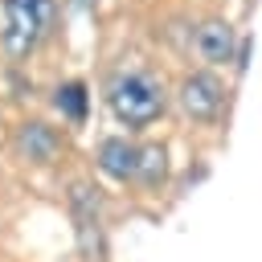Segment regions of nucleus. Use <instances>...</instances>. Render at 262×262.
<instances>
[{"mask_svg": "<svg viewBox=\"0 0 262 262\" xmlns=\"http://www.w3.org/2000/svg\"><path fill=\"white\" fill-rule=\"evenodd\" d=\"M176 102L192 123H217L221 106H225V86L209 74V70H192L180 78L176 86Z\"/></svg>", "mask_w": 262, "mask_h": 262, "instance_id": "7ed1b4c3", "label": "nucleus"}, {"mask_svg": "<svg viewBox=\"0 0 262 262\" xmlns=\"http://www.w3.org/2000/svg\"><path fill=\"white\" fill-rule=\"evenodd\" d=\"M16 151L25 160H33V164H53L57 151H61V135L41 119H25L16 127Z\"/></svg>", "mask_w": 262, "mask_h": 262, "instance_id": "423d86ee", "label": "nucleus"}, {"mask_svg": "<svg viewBox=\"0 0 262 262\" xmlns=\"http://www.w3.org/2000/svg\"><path fill=\"white\" fill-rule=\"evenodd\" d=\"M53 106L70 119V123H82L86 119V86L82 82H61L53 90Z\"/></svg>", "mask_w": 262, "mask_h": 262, "instance_id": "1a4fd4ad", "label": "nucleus"}, {"mask_svg": "<svg viewBox=\"0 0 262 262\" xmlns=\"http://www.w3.org/2000/svg\"><path fill=\"white\" fill-rule=\"evenodd\" d=\"M70 209H74L82 254H86V262H94L102 250V242H98V188H90L86 180H74L70 184Z\"/></svg>", "mask_w": 262, "mask_h": 262, "instance_id": "39448f33", "label": "nucleus"}, {"mask_svg": "<svg viewBox=\"0 0 262 262\" xmlns=\"http://www.w3.org/2000/svg\"><path fill=\"white\" fill-rule=\"evenodd\" d=\"M94 160H98V168H102L111 180H135V172H139V147H135V143H127L123 135L102 139Z\"/></svg>", "mask_w": 262, "mask_h": 262, "instance_id": "0eeeda50", "label": "nucleus"}, {"mask_svg": "<svg viewBox=\"0 0 262 262\" xmlns=\"http://www.w3.org/2000/svg\"><path fill=\"white\" fill-rule=\"evenodd\" d=\"M106 102H111V115H115L123 127L143 131V127H151V123L164 115L168 90H164V82H160L151 70H143V66H123V70H115L111 82H106Z\"/></svg>", "mask_w": 262, "mask_h": 262, "instance_id": "f257e3e1", "label": "nucleus"}, {"mask_svg": "<svg viewBox=\"0 0 262 262\" xmlns=\"http://www.w3.org/2000/svg\"><path fill=\"white\" fill-rule=\"evenodd\" d=\"M164 172H168V151H164L160 143L139 147V172H135V180H139L143 188H156V184L164 180Z\"/></svg>", "mask_w": 262, "mask_h": 262, "instance_id": "6e6552de", "label": "nucleus"}, {"mask_svg": "<svg viewBox=\"0 0 262 262\" xmlns=\"http://www.w3.org/2000/svg\"><path fill=\"white\" fill-rule=\"evenodd\" d=\"M192 53L205 66H229L237 53V29L225 16H205L192 33Z\"/></svg>", "mask_w": 262, "mask_h": 262, "instance_id": "20e7f679", "label": "nucleus"}, {"mask_svg": "<svg viewBox=\"0 0 262 262\" xmlns=\"http://www.w3.org/2000/svg\"><path fill=\"white\" fill-rule=\"evenodd\" d=\"M57 4L53 0H4V29L0 45L8 57H25L49 29H53Z\"/></svg>", "mask_w": 262, "mask_h": 262, "instance_id": "f03ea898", "label": "nucleus"}]
</instances>
